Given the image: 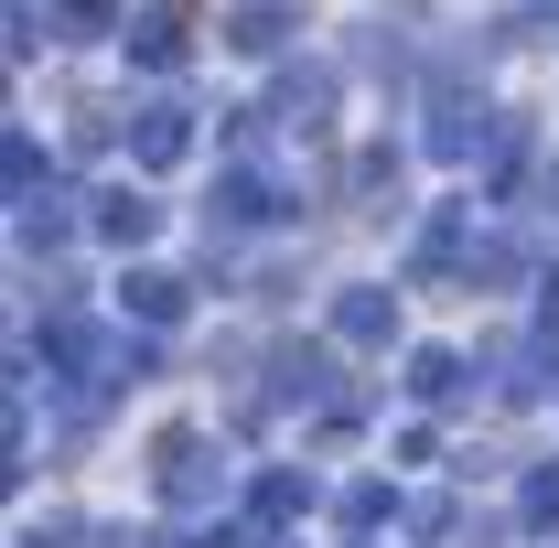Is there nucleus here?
<instances>
[]
</instances>
